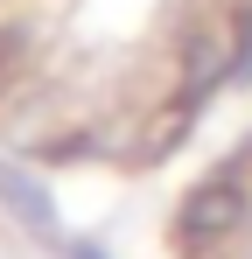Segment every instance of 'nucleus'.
Returning <instances> with one entry per match:
<instances>
[{
	"instance_id": "nucleus-1",
	"label": "nucleus",
	"mask_w": 252,
	"mask_h": 259,
	"mask_svg": "<svg viewBox=\"0 0 252 259\" xmlns=\"http://www.w3.org/2000/svg\"><path fill=\"white\" fill-rule=\"evenodd\" d=\"M245 217H252V196H245V182H231V175H217V182H203V189L182 196V231L189 238H224Z\"/></svg>"
},
{
	"instance_id": "nucleus-2",
	"label": "nucleus",
	"mask_w": 252,
	"mask_h": 259,
	"mask_svg": "<svg viewBox=\"0 0 252 259\" xmlns=\"http://www.w3.org/2000/svg\"><path fill=\"white\" fill-rule=\"evenodd\" d=\"M0 203L21 217L35 238H56V203H49V189H42L21 161H7V154H0Z\"/></svg>"
},
{
	"instance_id": "nucleus-3",
	"label": "nucleus",
	"mask_w": 252,
	"mask_h": 259,
	"mask_svg": "<svg viewBox=\"0 0 252 259\" xmlns=\"http://www.w3.org/2000/svg\"><path fill=\"white\" fill-rule=\"evenodd\" d=\"M224 70H238V49L224 42V35H196V42L182 49V98H203Z\"/></svg>"
},
{
	"instance_id": "nucleus-4",
	"label": "nucleus",
	"mask_w": 252,
	"mask_h": 259,
	"mask_svg": "<svg viewBox=\"0 0 252 259\" xmlns=\"http://www.w3.org/2000/svg\"><path fill=\"white\" fill-rule=\"evenodd\" d=\"M77 259H105V252H98V245H77Z\"/></svg>"
},
{
	"instance_id": "nucleus-5",
	"label": "nucleus",
	"mask_w": 252,
	"mask_h": 259,
	"mask_svg": "<svg viewBox=\"0 0 252 259\" xmlns=\"http://www.w3.org/2000/svg\"><path fill=\"white\" fill-rule=\"evenodd\" d=\"M245 161H252V147H245Z\"/></svg>"
}]
</instances>
